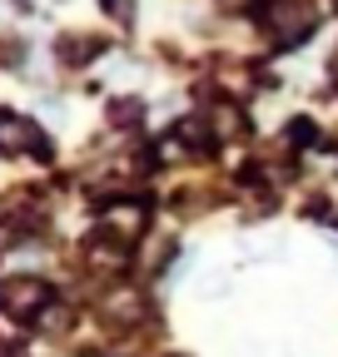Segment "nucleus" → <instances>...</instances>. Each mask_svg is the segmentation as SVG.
I'll list each match as a JSON object with an SVG mask.
<instances>
[{
  "instance_id": "1",
  "label": "nucleus",
  "mask_w": 338,
  "mask_h": 357,
  "mask_svg": "<svg viewBox=\"0 0 338 357\" xmlns=\"http://www.w3.org/2000/svg\"><path fill=\"white\" fill-rule=\"evenodd\" d=\"M264 25L274 35V45H304L318 30V6L314 0H269L264 6Z\"/></svg>"
},
{
  "instance_id": "2",
  "label": "nucleus",
  "mask_w": 338,
  "mask_h": 357,
  "mask_svg": "<svg viewBox=\"0 0 338 357\" xmlns=\"http://www.w3.org/2000/svg\"><path fill=\"white\" fill-rule=\"evenodd\" d=\"M0 303H6V312L10 318H40V312L50 307V288L40 283V278H25V273H15V278H6V288H0Z\"/></svg>"
},
{
  "instance_id": "3",
  "label": "nucleus",
  "mask_w": 338,
  "mask_h": 357,
  "mask_svg": "<svg viewBox=\"0 0 338 357\" xmlns=\"http://www.w3.org/2000/svg\"><path fill=\"white\" fill-rule=\"evenodd\" d=\"M100 223H105V238H115V243L124 248V243H135V238L145 234L149 213H145V204H110V208L100 213Z\"/></svg>"
},
{
  "instance_id": "4",
  "label": "nucleus",
  "mask_w": 338,
  "mask_h": 357,
  "mask_svg": "<svg viewBox=\"0 0 338 357\" xmlns=\"http://www.w3.org/2000/svg\"><path fill=\"white\" fill-rule=\"evenodd\" d=\"M0 144H6L10 154H50V139L40 134V124H30V119H20V114H6L0 119Z\"/></svg>"
},
{
  "instance_id": "5",
  "label": "nucleus",
  "mask_w": 338,
  "mask_h": 357,
  "mask_svg": "<svg viewBox=\"0 0 338 357\" xmlns=\"http://www.w3.org/2000/svg\"><path fill=\"white\" fill-rule=\"evenodd\" d=\"M209 129H214V139H234V134L244 129L239 105H214V109H209Z\"/></svg>"
},
{
  "instance_id": "6",
  "label": "nucleus",
  "mask_w": 338,
  "mask_h": 357,
  "mask_svg": "<svg viewBox=\"0 0 338 357\" xmlns=\"http://www.w3.org/2000/svg\"><path fill=\"white\" fill-rule=\"evenodd\" d=\"M110 318H124V323H130V318H140V298H135V293H119V298H110Z\"/></svg>"
},
{
  "instance_id": "7",
  "label": "nucleus",
  "mask_w": 338,
  "mask_h": 357,
  "mask_svg": "<svg viewBox=\"0 0 338 357\" xmlns=\"http://www.w3.org/2000/svg\"><path fill=\"white\" fill-rule=\"evenodd\" d=\"M110 119H115V124H135V119H140V100H115V105H110Z\"/></svg>"
},
{
  "instance_id": "8",
  "label": "nucleus",
  "mask_w": 338,
  "mask_h": 357,
  "mask_svg": "<svg viewBox=\"0 0 338 357\" xmlns=\"http://www.w3.org/2000/svg\"><path fill=\"white\" fill-rule=\"evenodd\" d=\"M60 50H65V60L75 65V60H90V50H95V40H65Z\"/></svg>"
},
{
  "instance_id": "9",
  "label": "nucleus",
  "mask_w": 338,
  "mask_h": 357,
  "mask_svg": "<svg viewBox=\"0 0 338 357\" xmlns=\"http://www.w3.org/2000/svg\"><path fill=\"white\" fill-rule=\"evenodd\" d=\"M105 10L115 20H135V0H105Z\"/></svg>"
}]
</instances>
